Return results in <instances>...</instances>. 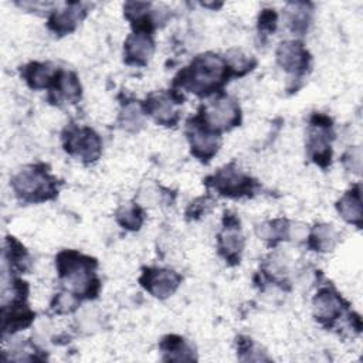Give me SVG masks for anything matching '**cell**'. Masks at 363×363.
<instances>
[{
  "instance_id": "obj_1",
  "label": "cell",
  "mask_w": 363,
  "mask_h": 363,
  "mask_svg": "<svg viewBox=\"0 0 363 363\" xmlns=\"http://www.w3.org/2000/svg\"><path fill=\"white\" fill-rule=\"evenodd\" d=\"M230 75L234 74L225 58L206 52L197 55L189 67L182 69L174 78L173 85L199 96H207L218 91L228 81Z\"/></svg>"
},
{
  "instance_id": "obj_2",
  "label": "cell",
  "mask_w": 363,
  "mask_h": 363,
  "mask_svg": "<svg viewBox=\"0 0 363 363\" xmlns=\"http://www.w3.org/2000/svg\"><path fill=\"white\" fill-rule=\"evenodd\" d=\"M96 261L77 251L65 250L57 255V271L67 291L79 299L95 298L99 281L95 277Z\"/></svg>"
},
{
  "instance_id": "obj_3",
  "label": "cell",
  "mask_w": 363,
  "mask_h": 363,
  "mask_svg": "<svg viewBox=\"0 0 363 363\" xmlns=\"http://www.w3.org/2000/svg\"><path fill=\"white\" fill-rule=\"evenodd\" d=\"M16 196L27 203L45 201L55 197L57 179L52 177L44 164H31L21 169L11 179Z\"/></svg>"
},
{
  "instance_id": "obj_4",
  "label": "cell",
  "mask_w": 363,
  "mask_h": 363,
  "mask_svg": "<svg viewBox=\"0 0 363 363\" xmlns=\"http://www.w3.org/2000/svg\"><path fill=\"white\" fill-rule=\"evenodd\" d=\"M204 126L216 133L230 130L241 121L240 106L228 95H217L206 105H201L199 115L196 116Z\"/></svg>"
},
{
  "instance_id": "obj_5",
  "label": "cell",
  "mask_w": 363,
  "mask_h": 363,
  "mask_svg": "<svg viewBox=\"0 0 363 363\" xmlns=\"http://www.w3.org/2000/svg\"><path fill=\"white\" fill-rule=\"evenodd\" d=\"M332 138V121L325 115L315 113L311 119L306 147L311 159L320 167H326L330 163Z\"/></svg>"
},
{
  "instance_id": "obj_6",
  "label": "cell",
  "mask_w": 363,
  "mask_h": 363,
  "mask_svg": "<svg viewBox=\"0 0 363 363\" xmlns=\"http://www.w3.org/2000/svg\"><path fill=\"white\" fill-rule=\"evenodd\" d=\"M65 150L89 163L101 156L102 142L95 130L86 126H71L64 136Z\"/></svg>"
},
{
  "instance_id": "obj_7",
  "label": "cell",
  "mask_w": 363,
  "mask_h": 363,
  "mask_svg": "<svg viewBox=\"0 0 363 363\" xmlns=\"http://www.w3.org/2000/svg\"><path fill=\"white\" fill-rule=\"evenodd\" d=\"M207 184L227 197L250 196L257 187V183L234 164L220 169L214 176L207 179Z\"/></svg>"
},
{
  "instance_id": "obj_8",
  "label": "cell",
  "mask_w": 363,
  "mask_h": 363,
  "mask_svg": "<svg viewBox=\"0 0 363 363\" xmlns=\"http://www.w3.org/2000/svg\"><path fill=\"white\" fill-rule=\"evenodd\" d=\"M187 138L191 153L203 162H208L218 150L220 135L204 126L196 116L187 122Z\"/></svg>"
},
{
  "instance_id": "obj_9",
  "label": "cell",
  "mask_w": 363,
  "mask_h": 363,
  "mask_svg": "<svg viewBox=\"0 0 363 363\" xmlns=\"http://www.w3.org/2000/svg\"><path fill=\"white\" fill-rule=\"evenodd\" d=\"M139 281L150 295L164 299L174 294L182 282V277L167 268H146Z\"/></svg>"
},
{
  "instance_id": "obj_10",
  "label": "cell",
  "mask_w": 363,
  "mask_h": 363,
  "mask_svg": "<svg viewBox=\"0 0 363 363\" xmlns=\"http://www.w3.org/2000/svg\"><path fill=\"white\" fill-rule=\"evenodd\" d=\"M346 308L347 303L330 286L319 289L313 298V315L316 320L329 328H332L333 323L343 316Z\"/></svg>"
},
{
  "instance_id": "obj_11",
  "label": "cell",
  "mask_w": 363,
  "mask_h": 363,
  "mask_svg": "<svg viewBox=\"0 0 363 363\" xmlns=\"http://www.w3.org/2000/svg\"><path fill=\"white\" fill-rule=\"evenodd\" d=\"M183 98L176 94L174 89L169 94L150 95L143 104L145 112L153 118V121L159 125L173 126L179 121L177 104H180Z\"/></svg>"
},
{
  "instance_id": "obj_12",
  "label": "cell",
  "mask_w": 363,
  "mask_h": 363,
  "mask_svg": "<svg viewBox=\"0 0 363 363\" xmlns=\"http://www.w3.org/2000/svg\"><path fill=\"white\" fill-rule=\"evenodd\" d=\"M223 221L224 227L218 235V251L227 262L234 265L240 262V255L244 247V237L241 234L240 220L230 211H225Z\"/></svg>"
},
{
  "instance_id": "obj_13",
  "label": "cell",
  "mask_w": 363,
  "mask_h": 363,
  "mask_svg": "<svg viewBox=\"0 0 363 363\" xmlns=\"http://www.w3.org/2000/svg\"><path fill=\"white\" fill-rule=\"evenodd\" d=\"M277 62L286 72L302 75L309 68L311 55L301 41H284L277 48Z\"/></svg>"
},
{
  "instance_id": "obj_14",
  "label": "cell",
  "mask_w": 363,
  "mask_h": 363,
  "mask_svg": "<svg viewBox=\"0 0 363 363\" xmlns=\"http://www.w3.org/2000/svg\"><path fill=\"white\" fill-rule=\"evenodd\" d=\"M152 31L135 30L125 41V61L128 64L145 65L153 54L155 43Z\"/></svg>"
},
{
  "instance_id": "obj_15",
  "label": "cell",
  "mask_w": 363,
  "mask_h": 363,
  "mask_svg": "<svg viewBox=\"0 0 363 363\" xmlns=\"http://www.w3.org/2000/svg\"><path fill=\"white\" fill-rule=\"evenodd\" d=\"M34 319V312L24 303V301H10L1 308V329L3 333H13L27 328Z\"/></svg>"
},
{
  "instance_id": "obj_16",
  "label": "cell",
  "mask_w": 363,
  "mask_h": 363,
  "mask_svg": "<svg viewBox=\"0 0 363 363\" xmlns=\"http://www.w3.org/2000/svg\"><path fill=\"white\" fill-rule=\"evenodd\" d=\"M82 14H84V11H82L81 4H78V3L67 4L64 9L55 10L51 13L50 20H48V27L58 35L68 34L75 30Z\"/></svg>"
},
{
  "instance_id": "obj_17",
  "label": "cell",
  "mask_w": 363,
  "mask_h": 363,
  "mask_svg": "<svg viewBox=\"0 0 363 363\" xmlns=\"http://www.w3.org/2000/svg\"><path fill=\"white\" fill-rule=\"evenodd\" d=\"M58 71H60L58 68H52L50 64L30 62L28 65H26L23 68L21 75L30 88H33V89L48 88L50 89L57 78Z\"/></svg>"
},
{
  "instance_id": "obj_18",
  "label": "cell",
  "mask_w": 363,
  "mask_h": 363,
  "mask_svg": "<svg viewBox=\"0 0 363 363\" xmlns=\"http://www.w3.org/2000/svg\"><path fill=\"white\" fill-rule=\"evenodd\" d=\"M51 94L55 95V102L60 99H65L71 104L77 102L81 98V84L75 74L60 69L57 78L50 88Z\"/></svg>"
},
{
  "instance_id": "obj_19",
  "label": "cell",
  "mask_w": 363,
  "mask_h": 363,
  "mask_svg": "<svg viewBox=\"0 0 363 363\" xmlns=\"http://www.w3.org/2000/svg\"><path fill=\"white\" fill-rule=\"evenodd\" d=\"M339 214L343 220L357 227L362 225V197L360 186H354L352 190L346 191L336 204Z\"/></svg>"
},
{
  "instance_id": "obj_20",
  "label": "cell",
  "mask_w": 363,
  "mask_h": 363,
  "mask_svg": "<svg viewBox=\"0 0 363 363\" xmlns=\"http://www.w3.org/2000/svg\"><path fill=\"white\" fill-rule=\"evenodd\" d=\"M160 349L163 350L164 360H193L191 347L184 342L183 337L176 335H169L163 337L160 343Z\"/></svg>"
},
{
  "instance_id": "obj_21",
  "label": "cell",
  "mask_w": 363,
  "mask_h": 363,
  "mask_svg": "<svg viewBox=\"0 0 363 363\" xmlns=\"http://www.w3.org/2000/svg\"><path fill=\"white\" fill-rule=\"evenodd\" d=\"M336 242V231L333 225L329 224H318L313 227L309 235V247L315 251H330Z\"/></svg>"
},
{
  "instance_id": "obj_22",
  "label": "cell",
  "mask_w": 363,
  "mask_h": 363,
  "mask_svg": "<svg viewBox=\"0 0 363 363\" xmlns=\"http://www.w3.org/2000/svg\"><path fill=\"white\" fill-rule=\"evenodd\" d=\"M145 113L146 112L143 109V104H138L136 101L125 102L121 112L122 128L129 132H138L143 126Z\"/></svg>"
},
{
  "instance_id": "obj_23",
  "label": "cell",
  "mask_w": 363,
  "mask_h": 363,
  "mask_svg": "<svg viewBox=\"0 0 363 363\" xmlns=\"http://www.w3.org/2000/svg\"><path fill=\"white\" fill-rule=\"evenodd\" d=\"M143 210L135 204V203H128L119 207L116 211V221L126 230L136 231L140 228L143 223Z\"/></svg>"
},
{
  "instance_id": "obj_24",
  "label": "cell",
  "mask_w": 363,
  "mask_h": 363,
  "mask_svg": "<svg viewBox=\"0 0 363 363\" xmlns=\"http://www.w3.org/2000/svg\"><path fill=\"white\" fill-rule=\"evenodd\" d=\"M288 21L294 33H305L311 20V9L305 3L288 4Z\"/></svg>"
},
{
  "instance_id": "obj_25",
  "label": "cell",
  "mask_w": 363,
  "mask_h": 363,
  "mask_svg": "<svg viewBox=\"0 0 363 363\" xmlns=\"http://www.w3.org/2000/svg\"><path fill=\"white\" fill-rule=\"evenodd\" d=\"M4 258L10 262V269L16 268L17 271H26L28 265V254L24 250V247L16 241L13 237H7L6 240V250H4Z\"/></svg>"
},
{
  "instance_id": "obj_26",
  "label": "cell",
  "mask_w": 363,
  "mask_h": 363,
  "mask_svg": "<svg viewBox=\"0 0 363 363\" xmlns=\"http://www.w3.org/2000/svg\"><path fill=\"white\" fill-rule=\"evenodd\" d=\"M259 235H261L264 240H268L269 244L275 245L278 241H282V240H286V238H288V235H289V225H288V221L284 220V218L269 221V223H267V224H264V225L261 227Z\"/></svg>"
},
{
  "instance_id": "obj_27",
  "label": "cell",
  "mask_w": 363,
  "mask_h": 363,
  "mask_svg": "<svg viewBox=\"0 0 363 363\" xmlns=\"http://www.w3.org/2000/svg\"><path fill=\"white\" fill-rule=\"evenodd\" d=\"M79 301L81 299L77 295H74L72 292L65 289V291L55 295V298L51 303V309L57 313H69V312L77 309Z\"/></svg>"
},
{
  "instance_id": "obj_28",
  "label": "cell",
  "mask_w": 363,
  "mask_h": 363,
  "mask_svg": "<svg viewBox=\"0 0 363 363\" xmlns=\"http://www.w3.org/2000/svg\"><path fill=\"white\" fill-rule=\"evenodd\" d=\"M210 206H211V201H210L207 197H200V199L194 200V201L189 206V208H187V211H186L187 218L196 220V218L201 217L203 214H206V213L208 211Z\"/></svg>"
},
{
  "instance_id": "obj_29",
  "label": "cell",
  "mask_w": 363,
  "mask_h": 363,
  "mask_svg": "<svg viewBox=\"0 0 363 363\" xmlns=\"http://www.w3.org/2000/svg\"><path fill=\"white\" fill-rule=\"evenodd\" d=\"M258 26H259V31L262 33H272L277 27V14L274 10H262L259 14V20H258Z\"/></svg>"
}]
</instances>
